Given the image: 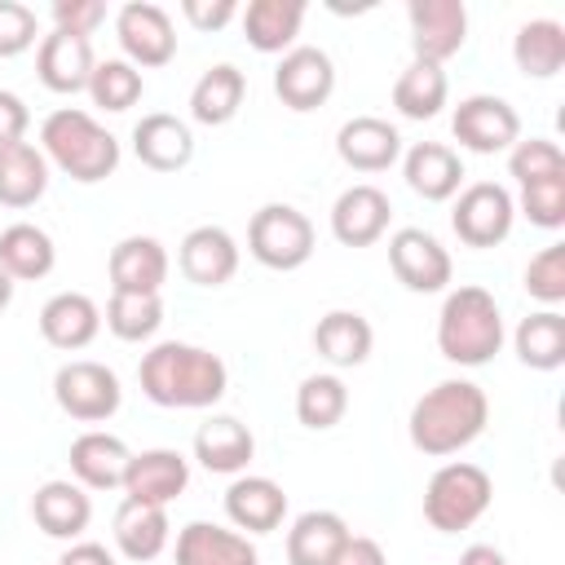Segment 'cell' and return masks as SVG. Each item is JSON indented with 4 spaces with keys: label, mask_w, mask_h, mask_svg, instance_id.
I'll use <instances>...</instances> for the list:
<instances>
[{
    "label": "cell",
    "mask_w": 565,
    "mask_h": 565,
    "mask_svg": "<svg viewBox=\"0 0 565 565\" xmlns=\"http://www.w3.org/2000/svg\"><path fill=\"white\" fill-rule=\"evenodd\" d=\"M243 97H247L243 71L234 62H216V66H207L194 79V88H190V115H194V124L221 128V124H230L238 115Z\"/></svg>",
    "instance_id": "31"
},
{
    "label": "cell",
    "mask_w": 565,
    "mask_h": 565,
    "mask_svg": "<svg viewBox=\"0 0 565 565\" xmlns=\"http://www.w3.org/2000/svg\"><path fill=\"white\" fill-rule=\"evenodd\" d=\"M437 349L455 366H486L503 349L499 300L477 282L446 291L441 313H437Z\"/></svg>",
    "instance_id": "4"
},
{
    "label": "cell",
    "mask_w": 565,
    "mask_h": 565,
    "mask_svg": "<svg viewBox=\"0 0 565 565\" xmlns=\"http://www.w3.org/2000/svg\"><path fill=\"white\" fill-rule=\"evenodd\" d=\"M168 247L150 234H128L110 247V287L115 291H137V296H159L168 282Z\"/></svg>",
    "instance_id": "20"
},
{
    "label": "cell",
    "mask_w": 565,
    "mask_h": 565,
    "mask_svg": "<svg viewBox=\"0 0 565 565\" xmlns=\"http://www.w3.org/2000/svg\"><path fill=\"white\" fill-rule=\"evenodd\" d=\"M335 154L353 172H384L402 159V132L380 115H353L335 132Z\"/></svg>",
    "instance_id": "19"
},
{
    "label": "cell",
    "mask_w": 565,
    "mask_h": 565,
    "mask_svg": "<svg viewBox=\"0 0 565 565\" xmlns=\"http://www.w3.org/2000/svg\"><path fill=\"white\" fill-rule=\"evenodd\" d=\"M40 35V18L31 4L22 0H0V57H18L35 44Z\"/></svg>",
    "instance_id": "44"
},
{
    "label": "cell",
    "mask_w": 565,
    "mask_h": 565,
    "mask_svg": "<svg viewBox=\"0 0 565 565\" xmlns=\"http://www.w3.org/2000/svg\"><path fill=\"white\" fill-rule=\"evenodd\" d=\"M274 93L287 110H318L335 93V62L318 44H296L274 66Z\"/></svg>",
    "instance_id": "11"
},
{
    "label": "cell",
    "mask_w": 565,
    "mask_h": 565,
    "mask_svg": "<svg viewBox=\"0 0 565 565\" xmlns=\"http://www.w3.org/2000/svg\"><path fill=\"white\" fill-rule=\"evenodd\" d=\"M446 97H450V79L433 62H411L397 75V84H393V106L406 119H433V115H441Z\"/></svg>",
    "instance_id": "37"
},
{
    "label": "cell",
    "mask_w": 565,
    "mask_h": 565,
    "mask_svg": "<svg viewBox=\"0 0 565 565\" xmlns=\"http://www.w3.org/2000/svg\"><path fill=\"white\" fill-rule=\"evenodd\" d=\"M106 327L115 340H150L159 327H163V300L159 296H137V291H110V305H106Z\"/></svg>",
    "instance_id": "39"
},
{
    "label": "cell",
    "mask_w": 565,
    "mask_h": 565,
    "mask_svg": "<svg viewBox=\"0 0 565 565\" xmlns=\"http://www.w3.org/2000/svg\"><path fill=\"white\" fill-rule=\"evenodd\" d=\"M402 177H406V185H411L419 199L446 203V199H455L459 185H463V159H459V150H450L446 141H415V146L406 150V159H402Z\"/></svg>",
    "instance_id": "22"
},
{
    "label": "cell",
    "mask_w": 565,
    "mask_h": 565,
    "mask_svg": "<svg viewBox=\"0 0 565 565\" xmlns=\"http://www.w3.org/2000/svg\"><path fill=\"white\" fill-rule=\"evenodd\" d=\"M49 190V159L31 141L0 146V203L4 207H31Z\"/></svg>",
    "instance_id": "33"
},
{
    "label": "cell",
    "mask_w": 565,
    "mask_h": 565,
    "mask_svg": "<svg viewBox=\"0 0 565 565\" xmlns=\"http://www.w3.org/2000/svg\"><path fill=\"white\" fill-rule=\"evenodd\" d=\"M177 565H260V552L247 534L216 521H190L177 534Z\"/></svg>",
    "instance_id": "24"
},
{
    "label": "cell",
    "mask_w": 565,
    "mask_h": 565,
    "mask_svg": "<svg viewBox=\"0 0 565 565\" xmlns=\"http://www.w3.org/2000/svg\"><path fill=\"white\" fill-rule=\"evenodd\" d=\"M102 331V309L93 296L84 291H57L44 300L40 309V335L62 349V353H75V349H88Z\"/></svg>",
    "instance_id": "21"
},
{
    "label": "cell",
    "mask_w": 565,
    "mask_h": 565,
    "mask_svg": "<svg viewBox=\"0 0 565 565\" xmlns=\"http://www.w3.org/2000/svg\"><path fill=\"white\" fill-rule=\"evenodd\" d=\"M512 221H516V199L499 181L463 185L455 199V212H450V225H455L459 243H468V247H499L512 234Z\"/></svg>",
    "instance_id": "8"
},
{
    "label": "cell",
    "mask_w": 565,
    "mask_h": 565,
    "mask_svg": "<svg viewBox=\"0 0 565 565\" xmlns=\"http://www.w3.org/2000/svg\"><path fill=\"white\" fill-rule=\"evenodd\" d=\"M238 18H243V35L256 53H287V49H296V35L305 22V0H252Z\"/></svg>",
    "instance_id": "30"
},
{
    "label": "cell",
    "mask_w": 565,
    "mask_h": 565,
    "mask_svg": "<svg viewBox=\"0 0 565 565\" xmlns=\"http://www.w3.org/2000/svg\"><path fill=\"white\" fill-rule=\"evenodd\" d=\"M349 411V388L340 375L331 371H318V375H305L300 388H296V419L305 428H335Z\"/></svg>",
    "instance_id": "38"
},
{
    "label": "cell",
    "mask_w": 565,
    "mask_h": 565,
    "mask_svg": "<svg viewBox=\"0 0 565 565\" xmlns=\"http://www.w3.org/2000/svg\"><path fill=\"white\" fill-rule=\"evenodd\" d=\"M26 128H31V110L18 93L0 88V146H13V141H26Z\"/></svg>",
    "instance_id": "47"
},
{
    "label": "cell",
    "mask_w": 565,
    "mask_h": 565,
    "mask_svg": "<svg viewBox=\"0 0 565 565\" xmlns=\"http://www.w3.org/2000/svg\"><path fill=\"white\" fill-rule=\"evenodd\" d=\"M508 172L516 177V185H534V181H547V177H565V154H561L556 141L530 137V141H516V146H512Z\"/></svg>",
    "instance_id": "41"
},
{
    "label": "cell",
    "mask_w": 565,
    "mask_h": 565,
    "mask_svg": "<svg viewBox=\"0 0 565 565\" xmlns=\"http://www.w3.org/2000/svg\"><path fill=\"white\" fill-rule=\"evenodd\" d=\"M525 291L534 300H543L547 309L565 300V243H547L539 256H530V265H525Z\"/></svg>",
    "instance_id": "42"
},
{
    "label": "cell",
    "mask_w": 565,
    "mask_h": 565,
    "mask_svg": "<svg viewBox=\"0 0 565 565\" xmlns=\"http://www.w3.org/2000/svg\"><path fill=\"white\" fill-rule=\"evenodd\" d=\"M225 516L234 521V530L269 534L287 516V490L274 477H234L225 490Z\"/></svg>",
    "instance_id": "23"
},
{
    "label": "cell",
    "mask_w": 565,
    "mask_h": 565,
    "mask_svg": "<svg viewBox=\"0 0 565 565\" xmlns=\"http://www.w3.org/2000/svg\"><path fill=\"white\" fill-rule=\"evenodd\" d=\"M106 22V4L102 0H53V31H71V35H93Z\"/></svg>",
    "instance_id": "45"
},
{
    "label": "cell",
    "mask_w": 565,
    "mask_h": 565,
    "mask_svg": "<svg viewBox=\"0 0 565 565\" xmlns=\"http://www.w3.org/2000/svg\"><path fill=\"white\" fill-rule=\"evenodd\" d=\"M115 547L128 556V561H154L168 539H172V525H168V508H154V503H137V499H124L119 512H115Z\"/></svg>",
    "instance_id": "32"
},
{
    "label": "cell",
    "mask_w": 565,
    "mask_h": 565,
    "mask_svg": "<svg viewBox=\"0 0 565 565\" xmlns=\"http://www.w3.org/2000/svg\"><path fill=\"white\" fill-rule=\"evenodd\" d=\"M331 565H388V556H384V547H380L375 539H366V534H349Z\"/></svg>",
    "instance_id": "48"
},
{
    "label": "cell",
    "mask_w": 565,
    "mask_h": 565,
    "mask_svg": "<svg viewBox=\"0 0 565 565\" xmlns=\"http://www.w3.org/2000/svg\"><path fill=\"white\" fill-rule=\"evenodd\" d=\"M40 150L44 159L66 172L79 185L106 181L119 168V141L115 132H106L88 110L79 106H62L40 124Z\"/></svg>",
    "instance_id": "3"
},
{
    "label": "cell",
    "mask_w": 565,
    "mask_h": 565,
    "mask_svg": "<svg viewBox=\"0 0 565 565\" xmlns=\"http://www.w3.org/2000/svg\"><path fill=\"white\" fill-rule=\"evenodd\" d=\"M486 424H490L486 388L472 380H441L411 406L406 433L419 455L446 459V455H459L463 446H472L486 433Z\"/></svg>",
    "instance_id": "2"
},
{
    "label": "cell",
    "mask_w": 565,
    "mask_h": 565,
    "mask_svg": "<svg viewBox=\"0 0 565 565\" xmlns=\"http://www.w3.org/2000/svg\"><path fill=\"white\" fill-rule=\"evenodd\" d=\"M313 221L291 203H265L247 225V252L265 269H300L313 256Z\"/></svg>",
    "instance_id": "6"
},
{
    "label": "cell",
    "mask_w": 565,
    "mask_h": 565,
    "mask_svg": "<svg viewBox=\"0 0 565 565\" xmlns=\"http://www.w3.org/2000/svg\"><path fill=\"white\" fill-rule=\"evenodd\" d=\"M371 344H375V331L358 309H331L313 327V349L331 366H362L371 358Z\"/></svg>",
    "instance_id": "29"
},
{
    "label": "cell",
    "mask_w": 565,
    "mask_h": 565,
    "mask_svg": "<svg viewBox=\"0 0 565 565\" xmlns=\"http://www.w3.org/2000/svg\"><path fill=\"white\" fill-rule=\"evenodd\" d=\"M459 565H508V556L499 547H490V543H472V547H463Z\"/></svg>",
    "instance_id": "50"
},
{
    "label": "cell",
    "mask_w": 565,
    "mask_h": 565,
    "mask_svg": "<svg viewBox=\"0 0 565 565\" xmlns=\"http://www.w3.org/2000/svg\"><path fill=\"white\" fill-rule=\"evenodd\" d=\"M31 516H35V525L49 534V539H79L84 530H88V521H93V499H88V490L79 486V481H62V477H53V481H44L40 490H35V499H31Z\"/></svg>",
    "instance_id": "26"
},
{
    "label": "cell",
    "mask_w": 565,
    "mask_h": 565,
    "mask_svg": "<svg viewBox=\"0 0 565 565\" xmlns=\"http://www.w3.org/2000/svg\"><path fill=\"white\" fill-rule=\"evenodd\" d=\"M349 534H353V530H349V521H344L340 512H331V508H309V512H300V516L291 521V530H287V561H291V565H331Z\"/></svg>",
    "instance_id": "28"
},
{
    "label": "cell",
    "mask_w": 565,
    "mask_h": 565,
    "mask_svg": "<svg viewBox=\"0 0 565 565\" xmlns=\"http://www.w3.org/2000/svg\"><path fill=\"white\" fill-rule=\"evenodd\" d=\"M450 132L472 154H499L521 141V115L512 110V102H503L494 93H472L455 106Z\"/></svg>",
    "instance_id": "9"
},
{
    "label": "cell",
    "mask_w": 565,
    "mask_h": 565,
    "mask_svg": "<svg viewBox=\"0 0 565 565\" xmlns=\"http://www.w3.org/2000/svg\"><path fill=\"white\" fill-rule=\"evenodd\" d=\"M521 212L539 230H561L565 225V177H547V181L521 185Z\"/></svg>",
    "instance_id": "43"
},
{
    "label": "cell",
    "mask_w": 565,
    "mask_h": 565,
    "mask_svg": "<svg viewBox=\"0 0 565 565\" xmlns=\"http://www.w3.org/2000/svg\"><path fill=\"white\" fill-rule=\"evenodd\" d=\"M53 265H57V247L40 225L18 221V225L0 230V269L13 282H35V278L53 274Z\"/></svg>",
    "instance_id": "35"
},
{
    "label": "cell",
    "mask_w": 565,
    "mask_h": 565,
    "mask_svg": "<svg viewBox=\"0 0 565 565\" xmlns=\"http://www.w3.org/2000/svg\"><path fill=\"white\" fill-rule=\"evenodd\" d=\"M93 44L84 35H71V31H49L40 35V49H35V75L49 93H84L88 79H93Z\"/></svg>",
    "instance_id": "17"
},
{
    "label": "cell",
    "mask_w": 565,
    "mask_h": 565,
    "mask_svg": "<svg viewBox=\"0 0 565 565\" xmlns=\"http://www.w3.org/2000/svg\"><path fill=\"white\" fill-rule=\"evenodd\" d=\"M490 499H494L490 472L481 463L450 459L424 486V521L433 530H441V534H459V530H468L472 521L486 516Z\"/></svg>",
    "instance_id": "5"
},
{
    "label": "cell",
    "mask_w": 565,
    "mask_h": 565,
    "mask_svg": "<svg viewBox=\"0 0 565 565\" xmlns=\"http://www.w3.org/2000/svg\"><path fill=\"white\" fill-rule=\"evenodd\" d=\"M88 97H93V106H102V110H128V106H137L141 102V93H146V79H141V71L132 66V62H124V57H106V62H97L93 66V79H88V88H84Z\"/></svg>",
    "instance_id": "40"
},
{
    "label": "cell",
    "mask_w": 565,
    "mask_h": 565,
    "mask_svg": "<svg viewBox=\"0 0 565 565\" xmlns=\"http://www.w3.org/2000/svg\"><path fill=\"white\" fill-rule=\"evenodd\" d=\"M177 265L194 287H225L238 274V243L221 225H194L177 247Z\"/></svg>",
    "instance_id": "16"
},
{
    "label": "cell",
    "mask_w": 565,
    "mask_h": 565,
    "mask_svg": "<svg viewBox=\"0 0 565 565\" xmlns=\"http://www.w3.org/2000/svg\"><path fill=\"white\" fill-rule=\"evenodd\" d=\"M388 265L397 274V282L406 291H419V296H433V291H446L450 287V252L419 225H406L388 238Z\"/></svg>",
    "instance_id": "12"
},
{
    "label": "cell",
    "mask_w": 565,
    "mask_h": 565,
    "mask_svg": "<svg viewBox=\"0 0 565 565\" xmlns=\"http://www.w3.org/2000/svg\"><path fill=\"white\" fill-rule=\"evenodd\" d=\"M13 287H18V282H13V278L0 269V313H4V309H9V300H13Z\"/></svg>",
    "instance_id": "51"
},
{
    "label": "cell",
    "mask_w": 565,
    "mask_h": 565,
    "mask_svg": "<svg viewBox=\"0 0 565 565\" xmlns=\"http://www.w3.org/2000/svg\"><path fill=\"white\" fill-rule=\"evenodd\" d=\"M115 35H119V49H124V62H132L137 71L141 66H168L177 57V31H172V18L163 4L154 0H128L119 13H115Z\"/></svg>",
    "instance_id": "10"
},
{
    "label": "cell",
    "mask_w": 565,
    "mask_h": 565,
    "mask_svg": "<svg viewBox=\"0 0 565 565\" xmlns=\"http://www.w3.org/2000/svg\"><path fill=\"white\" fill-rule=\"evenodd\" d=\"M132 154L150 172H181L194 159V132L185 119L168 110H150L132 124Z\"/></svg>",
    "instance_id": "18"
},
{
    "label": "cell",
    "mask_w": 565,
    "mask_h": 565,
    "mask_svg": "<svg viewBox=\"0 0 565 565\" xmlns=\"http://www.w3.org/2000/svg\"><path fill=\"white\" fill-rule=\"evenodd\" d=\"M57 565H115V556H110L102 543L79 539V543H71V547L57 556Z\"/></svg>",
    "instance_id": "49"
},
{
    "label": "cell",
    "mask_w": 565,
    "mask_h": 565,
    "mask_svg": "<svg viewBox=\"0 0 565 565\" xmlns=\"http://www.w3.org/2000/svg\"><path fill=\"white\" fill-rule=\"evenodd\" d=\"M185 486H190V459H185L181 450L154 446V450H141V455L128 459L119 490H124V499L168 508Z\"/></svg>",
    "instance_id": "15"
},
{
    "label": "cell",
    "mask_w": 565,
    "mask_h": 565,
    "mask_svg": "<svg viewBox=\"0 0 565 565\" xmlns=\"http://www.w3.org/2000/svg\"><path fill=\"white\" fill-rule=\"evenodd\" d=\"M181 13L199 31H221L225 22L238 18V4L234 0H181Z\"/></svg>",
    "instance_id": "46"
},
{
    "label": "cell",
    "mask_w": 565,
    "mask_h": 565,
    "mask_svg": "<svg viewBox=\"0 0 565 565\" xmlns=\"http://www.w3.org/2000/svg\"><path fill=\"white\" fill-rule=\"evenodd\" d=\"M256 455V437L243 419L234 415H212L199 424L194 433V459L207 468V472H221V477H234L252 463Z\"/></svg>",
    "instance_id": "27"
},
{
    "label": "cell",
    "mask_w": 565,
    "mask_h": 565,
    "mask_svg": "<svg viewBox=\"0 0 565 565\" xmlns=\"http://www.w3.org/2000/svg\"><path fill=\"white\" fill-rule=\"evenodd\" d=\"M512 62L530 79H552L565 66V26L556 18H530L512 35Z\"/></svg>",
    "instance_id": "34"
},
{
    "label": "cell",
    "mask_w": 565,
    "mask_h": 565,
    "mask_svg": "<svg viewBox=\"0 0 565 565\" xmlns=\"http://www.w3.org/2000/svg\"><path fill=\"white\" fill-rule=\"evenodd\" d=\"M388 216H393L388 194L371 181H358L340 190V199L331 203V234L344 247H371L388 234Z\"/></svg>",
    "instance_id": "14"
},
{
    "label": "cell",
    "mask_w": 565,
    "mask_h": 565,
    "mask_svg": "<svg viewBox=\"0 0 565 565\" xmlns=\"http://www.w3.org/2000/svg\"><path fill=\"white\" fill-rule=\"evenodd\" d=\"M406 18H411L415 62L441 66L468 40V9H463V0H411L406 4Z\"/></svg>",
    "instance_id": "13"
},
{
    "label": "cell",
    "mask_w": 565,
    "mask_h": 565,
    "mask_svg": "<svg viewBox=\"0 0 565 565\" xmlns=\"http://www.w3.org/2000/svg\"><path fill=\"white\" fill-rule=\"evenodd\" d=\"M53 402L79 419V424H102L119 411L124 402V388H119V375L106 366V362H93V358H71L57 366L53 375Z\"/></svg>",
    "instance_id": "7"
},
{
    "label": "cell",
    "mask_w": 565,
    "mask_h": 565,
    "mask_svg": "<svg viewBox=\"0 0 565 565\" xmlns=\"http://www.w3.org/2000/svg\"><path fill=\"white\" fill-rule=\"evenodd\" d=\"M66 459H71V477L84 490H115V486H124V468H128L132 450L115 433L88 428V433H79L71 441V455Z\"/></svg>",
    "instance_id": "25"
},
{
    "label": "cell",
    "mask_w": 565,
    "mask_h": 565,
    "mask_svg": "<svg viewBox=\"0 0 565 565\" xmlns=\"http://www.w3.org/2000/svg\"><path fill=\"white\" fill-rule=\"evenodd\" d=\"M512 344L530 371H556L565 366V318L556 309H539L521 318V327L512 331Z\"/></svg>",
    "instance_id": "36"
},
{
    "label": "cell",
    "mask_w": 565,
    "mask_h": 565,
    "mask_svg": "<svg viewBox=\"0 0 565 565\" xmlns=\"http://www.w3.org/2000/svg\"><path fill=\"white\" fill-rule=\"evenodd\" d=\"M137 380H141V393L154 406H168V411L216 406L230 388L225 362L212 349L185 344V340H159L150 353H141Z\"/></svg>",
    "instance_id": "1"
}]
</instances>
